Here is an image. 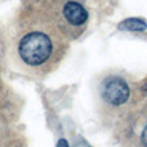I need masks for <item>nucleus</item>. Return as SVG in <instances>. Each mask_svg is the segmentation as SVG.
I'll return each instance as SVG.
<instances>
[{
  "instance_id": "2",
  "label": "nucleus",
  "mask_w": 147,
  "mask_h": 147,
  "mask_svg": "<svg viewBox=\"0 0 147 147\" xmlns=\"http://www.w3.org/2000/svg\"><path fill=\"white\" fill-rule=\"evenodd\" d=\"M101 96L107 105L120 107L130 98V88L124 79L119 76H110L102 83Z\"/></svg>"
},
{
  "instance_id": "5",
  "label": "nucleus",
  "mask_w": 147,
  "mask_h": 147,
  "mask_svg": "<svg viewBox=\"0 0 147 147\" xmlns=\"http://www.w3.org/2000/svg\"><path fill=\"white\" fill-rule=\"evenodd\" d=\"M141 143H142V147H147V123L141 132Z\"/></svg>"
},
{
  "instance_id": "7",
  "label": "nucleus",
  "mask_w": 147,
  "mask_h": 147,
  "mask_svg": "<svg viewBox=\"0 0 147 147\" xmlns=\"http://www.w3.org/2000/svg\"><path fill=\"white\" fill-rule=\"evenodd\" d=\"M57 147H69V143H67L66 140H59L58 143H57Z\"/></svg>"
},
{
  "instance_id": "1",
  "label": "nucleus",
  "mask_w": 147,
  "mask_h": 147,
  "mask_svg": "<svg viewBox=\"0 0 147 147\" xmlns=\"http://www.w3.org/2000/svg\"><path fill=\"white\" fill-rule=\"evenodd\" d=\"M54 44L52 38L43 31H31L21 39L18 53L28 66H41L53 56Z\"/></svg>"
},
{
  "instance_id": "4",
  "label": "nucleus",
  "mask_w": 147,
  "mask_h": 147,
  "mask_svg": "<svg viewBox=\"0 0 147 147\" xmlns=\"http://www.w3.org/2000/svg\"><path fill=\"white\" fill-rule=\"evenodd\" d=\"M119 28L123 31H138L142 32L147 28V23L140 18H129L119 23Z\"/></svg>"
},
{
  "instance_id": "6",
  "label": "nucleus",
  "mask_w": 147,
  "mask_h": 147,
  "mask_svg": "<svg viewBox=\"0 0 147 147\" xmlns=\"http://www.w3.org/2000/svg\"><path fill=\"white\" fill-rule=\"evenodd\" d=\"M141 90H142L143 94H146L147 96V79H145L142 83V85H141Z\"/></svg>"
},
{
  "instance_id": "3",
  "label": "nucleus",
  "mask_w": 147,
  "mask_h": 147,
  "mask_svg": "<svg viewBox=\"0 0 147 147\" xmlns=\"http://www.w3.org/2000/svg\"><path fill=\"white\" fill-rule=\"evenodd\" d=\"M62 16H63L65 23L69 26V28L75 31H80L88 21V12L84 8V5L75 0H70L62 8Z\"/></svg>"
}]
</instances>
